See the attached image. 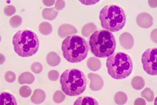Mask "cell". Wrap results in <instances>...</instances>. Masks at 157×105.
Here are the masks:
<instances>
[{
  "instance_id": "cell-1",
  "label": "cell",
  "mask_w": 157,
  "mask_h": 105,
  "mask_svg": "<svg viewBox=\"0 0 157 105\" xmlns=\"http://www.w3.org/2000/svg\"><path fill=\"white\" fill-rule=\"evenodd\" d=\"M89 45L94 55L99 58H105L114 53L116 42L111 32L99 30L92 33L90 38Z\"/></svg>"
},
{
  "instance_id": "cell-2",
  "label": "cell",
  "mask_w": 157,
  "mask_h": 105,
  "mask_svg": "<svg viewBox=\"0 0 157 105\" xmlns=\"http://www.w3.org/2000/svg\"><path fill=\"white\" fill-rule=\"evenodd\" d=\"M62 50L63 55L67 61L71 63H80L88 55V44L86 40L80 35H70L63 42Z\"/></svg>"
},
{
  "instance_id": "cell-3",
  "label": "cell",
  "mask_w": 157,
  "mask_h": 105,
  "mask_svg": "<svg viewBox=\"0 0 157 105\" xmlns=\"http://www.w3.org/2000/svg\"><path fill=\"white\" fill-rule=\"evenodd\" d=\"M13 44L16 53L22 57L33 56L39 48L37 35L35 32L28 29L18 31L13 37Z\"/></svg>"
},
{
  "instance_id": "cell-4",
  "label": "cell",
  "mask_w": 157,
  "mask_h": 105,
  "mask_svg": "<svg viewBox=\"0 0 157 105\" xmlns=\"http://www.w3.org/2000/svg\"><path fill=\"white\" fill-rule=\"evenodd\" d=\"M60 83L63 91L69 96H77L84 92L87 80L84 73L77 68L64 71L61 75Z\"/></svg>"
},
{
  "instance_id": "cell-5",
  "label": "cell",
  "mask_w": 157,
  "mask_h": 105,
  "mask_svg": "<svg viewBox=\"0 0 157 105\" xmlns=\"http://www.w3.org/2000/svg\"><path fill=\"white\" fill-rule=\"evenodd\" d=\"M106 67L112 78L120 80L126 79L132 74L133 66L132 58L128 54L117 52L108 57Z\"/></svg>"
},
{
  "instance_id": "cell-6",
  "label": "cell",
  "mask_w": 157,
  "mask_h": 105,
  "mask_svg": "<svg viewBox=\"0 0 157 105\" xmlns=\"http://www.w3.org/2000/svg\"><path fill=\"white\" fill-rule=\"evenodd\" d=\"M99 18L102 27L109 32L120 31L126 22L125 12L116 4L105 6L100 12Z\"/></svg>"
},
{
  "instance_id": "cell-7",
  "label": "cell",
  "mask_w": 157,
  "mask_h": 105,
  "mask_svg": "<svg viewBox=\"0 0 157 105\" xmlns=\"http://www.w3.org/2000/svg\"><path fill=\"white\" fill-rule=\"evenodd\" d=\"M157 47L148 48L142 54L141 62L144 70L147 74L157 75Z\"/></svg>"
},
{
  "instance_id": "cell-8",
  "label": "cell",
  "mask_w": 157,
  "mask_h": 105,
  "mask_svg": "<svg viewBox=\"0 0 157 105\" xmlns=\"http://www.w3.org/2000/svg\"><path fill=\"white\" fill-rule=\"evenodd\" d=\"M137 25L142 28H149L153 24V17L147 13H141L136 17Z\"/></svg>"
},
{
  "instance_id": "cell-9",
  "label": "cell",
  "mask_w": 157,
  "mask_h": 105,
  "mask_svg": "<svg viewBox=\"0 0 157 105\" xmlns=\"http://www.w3.org/2000/svg\"><path fill=\"white\" fill-rule=\"evenodd\" d=\"M88 77L90 81V88L91 90L97 91L102 89L104 85V81L101 75L90 73L88 75Z\"/></svg>"
},
{
  "instance_id": "cell-10",
  "label": "cell",
  "mask_w": 157,
  "mask_h": 105,
  "mask_svg": "<svg viewBox=\"0 0 157 105\" xmlns=\"http://www.w3.org/2000/svg\"><path fill=\"white\" fill-rule=\"evenodd\" d=\"M119 41L121 46L126 50H131L134 44L133 37L128 32H124L121 34Z\"/></svg>"
},
{
  "instance_id": "cell-11",
  "label": "cell",
  "mask_w": 157,
  "mask_h": 105,
  "mask_svg": "<svg viewBox=\"0 0 157 105\" xmlns=\"http://www.w3.org/2000/svg\"><path fill=\"white\" fill-rule=\"evenodd\" d=\"M58 32L59 37L64 38L67 37L68 35L77 34L78 31L77 29L72 25L70 24H63L59 26Z\"/></svg>"
},
{
  "instance_id": "cell-12",
  "label": "cell",
  "mask_w": 157,
  "mask_h": 105,
  "mask_svg": "<svg viewBox=\"0 0 157 105\" xmlns=\"http://www.w3.org/2000/svg\"><path fill=\"white\" fill-rule=\"evenodd\" d=\"M0 101L2 105H17L15 97L12 93L3 91L0 95Z\"/></svg>"
},
{
  "instance_id": "cell-13",
  "label": "cell",
  "mask_w": 157,
  "mask_h": 105,
  "mask_svg": "<svg viewBox=\"0 0 157 105\" xmlns=\"http://www.w3.org/2000/svg\"><path fill=\"white\" fill-rule=\"evenodd\" d=\"M45 99L46 94L44 90L36 89L31 97V101L34 104H40L44 102Z\"/></svg>"
},
{
  "instance_id": "cell-14",
  "label": "cell",
  "mask_w": 157,
  "mask_h": 105,
  "mask_svg": "<svg viewBox=\"0 0 157 105\" xmlns=\"http://www.w3.org/2000/svg\"><path fill=\"white\" fill-rule=\"evenodd\" d=\"M75 105H98L99 103L95 98L90 96L80 97L75 101Z\"/></svg>"
},
{
  "instance_id": "cell-15",
  "label": "cell",
  "mask_w": 157,
  "mask_h": 105,
  "mask_svg": "<svg viewBox=\"0 0 157 105\" xmlns=\"http://www.w3.org/2000/svg\"><path fill=\"white\" fill-rule=\"evenodd\" d=\"M35 80V76L33 74L28 72L22 73L18 79V82L20 85L27 84L31 85Z\"/></svg>"
},
{
  "instance_id": "cell-16",
  "label": "cell",
  "mask_w": 157,
  "mask_h": 105,
  "mask_svg": "<svg viewBox=\"0 0 157 105\" xmlns=\"http://www.w3.org/2000/svg\"><path fill=\"white\" fill-rule=\"evenodd\" d=\"M61 57L56 52L49 53L46 56V61L49 66L56 67L61 63Z\"/></svg>"
},
{
  "instance_id": "cell-17",
  "label": "cell",
  "mask_w": 157,
  "mask_h": 105,
  "mask_svg": "<svg viewBox=\"0 0 157 105\" xmlns=\"http://www.w3.org/2000/svg\"><path fill=\"white\" fill-rule=\"evenodd\" d=\"M87 67L91 71H97L100 70L101 67V61L97 57H91L87 62Z\"/></svg>"
},
{
  "instance_id": "cell-18",
  "label": "cell",
  "mask_w": 157,
  "mask_h": 105,
  "mask_svg": "<svg viewBox=\"0 0 157 105\" xmlns=\"http://www.w3.org/2000/svg\"><path fill=\"white\" fill-rule=\"evenodd\" d=\"M59 13V11H56L54 8H45L43 10L42 15L43 18L46 20L53 21L57 17Z\"/></svg>"
},
{
  "instance_id": "cell-19",
  "label": "cell",
  "mask_w": 157,
  "mask_h": 105,
  "mask_svg": "<svg viewBox=\"0 0 157 105\" xmlns=\"http://www.w3.org/2000/svg\"><path fill=\"white\" fill-rule=\"evenodd\" d=\"M131 84L134 89L139 90L144 87L145 82L141 76H136L132 79Z\"/></svg>"
},
{
  "instance_id": "cell-20",
  "label": "cell",
  "mask_w": 157,
  "mask_h": 105,
  "mask_svg": "<svg viewBox=\"0 0 157 105\" xmlns=\"http://www.w3.org/2000/svg\"><path fill=\"white\" fill-rule=\"evenodd\" d=\"M97 29V27L96 26L93 22L87 23L82 28V34L84 37H89L91 34L94 33Z\"/></svg>"
},
{
  "instance_id": "cell-21",
  "label": "cell",
  "mask_w": 157,
  "mask_h": 105,
  "mask_svg": "<svg viewBox=\"0 0 157 105\" xmlns=\"http://www.w3.org/2000/svg\"><path fill=\"white\" fill-rule=\"evenodd\" d=\"M39 30L40 34L43 35H48L52 33L53 29L51 23L44 22H41L39 25Z\"/></svg>"
},
{
  "instance_id": "cell-22",
  "label": "cell",
  "mask_w": 157,
  "mask_h": 105,
  "mask_svg": "<svg viewBox=\"0 0 157 105\" xmlns=\"http://www.w3.org/2000/svg\"><path fill=\"white\" fill-rule=\"evenodd\" d=\"M114 100L118 105H124L127 102V95L123 92L119 91L115 95Z\"/></svg>"
},
{
  "instance_id": "cell-23",
  "label": "cell",
  "mask_w": 157,
  "mask_h": 105,
  "mask_svg": "<svg viewBox=\"0 0 157 105\" xmlns=\"http://www.w3.org/2000/svg\"><path fill=\"white\" fill-rule=\"evenodd\" d=\"M141 96L144 98L149 102H152L154 99V94L153 91L150 88H145L141 93Z\"/></svg>"
},
{
  "instance_id": "cell-24",
  "label": "cell",
  "mask_w": 157,
  "mask_h": 105,
  "mask_svg": "<svg viewBox=\"0 0 157 105\" xmlns=\"http://www.w3.org/2000/svg\"><path fill=\"white\" fill-rule=\"evenodd\" d=\"M22 18L19 15H15L11 18L10 20V26L13 28H17L20 26L22 24Z\"/></svg>"
},
{
  "instance_id": "cell-25",
  "label": "cell",
  "mask_w": 157,
  "mask_h": 105,
  "mask_svg": "<svg viewBox=\"0 0 157 105\" xmlns=\"http://www.w3.org/2000/svg\"><path fill=\"white\" fill-rule=\"evenodd\" d=\"M65 95L63 92L60 90H58L55 92L53 96V100L55 103H61L65 100Z\"/></svg>"
},
{
  "instance_id": "cell-26",
  "label": "cell",
  "mask_w": 157,
  "mask_h": 105,
  "mask_svg": "<svg viewBox=\"0 0 157 105\" xmlns=\"http://www.w3.org/2000/svg\"><path fill=\"white\" fill-rule=\"evenodd\" d=\"M19 93L22 98H28L32 94V89L28 86H22L20 88Z\"/></svg>"
},
{
  "instance_id": "cell-27",
  "label": "cell",
  "mask_w": 157,
  "mask_h": 105,
  "mask_svg": "<svg viewBox=\"0 0 157 105\" xmlns=\"http://www.w3.org/2000/svg\"><path fill=\"white\" fill-rule=\"evenodd\" d=\"M4 78L7 82L10 83H13L16 80V75L12 71H8L5 74Z\"/></svg>"
},
{
  "instance_id": "cell-28",
  "label": "cell",
  "mask_w": 157,
  "mask_h": 105,
  "mask_svg": "<svg viewBox=\"0 0 157 105\" xmlns=\"http://www.w3.org/2000/svg\"><path fill=\"white\" fill-rule=\"evenodd\" d=\"M43 67L39 62H34L31 66L32 71L35 74H39L43 70Z\"/></svg>"
},
{
  "instance_id": "cell-29",
  "label": "cell",
  "mask_w": 157,
  "mask_h": 105,
  "mask_svg": "<svg viewBox=\"0 0 157 105\" xmlns=\"http://www.w3.org/2000/svg\"><path fill=\"white\" fill-rule=\"evenodd\" d=\"M16 13V8L13 6H8L4 9V13L6 15L10 16Z\"/></svg>"
},
{
  "instance_id": "cell-30",
  "label": "cell",
  "mask_w": 157,
  "mask_h": 105,
  "mask_svg": "<svg viewBox=\"0 0 157 105\" xmlns=\"http://www.w3.org/2000/svg\"><path fill=\"white\" fill-rule=\"evenodd\" d=\"M48 76L50 80L55 81L57 80L59 78V73L57 70H51L48 73Z\"/></svg>"
},
{
  "instance_id": "cell-31",
  "label": "cell",
  "mask_w": 157,
  "mask_h": 105,
  "mask_svg": "<svg viewBox=\"0 0 157 105\" xmlns=\"http://www.w3.org/2000/svg\"><path fill=\"white\" fill-rule=\"evenodd\" d=\"M65 6V2L64 1H57L55 4V8L57 10H62Z\"/></svg>"
},
{
  "instance_id": "cell-32",
  "label": "cell",
  "mask_w": 157,
  "mask_h": 105,
  "mask_svg": "<svg viewBox=\"0 0 157 105\" xmlns=\"http://www.w3.org/2000/svg\"><path fill=\"white\" fill-rule=\"evenodd\" d=\"M151 38L153 42L157 43V29H155L152 31L151 34Z\"/></svg>"
},
{
  "instance_id": "cell-33",
  "label": "cell",
  "mask_w": 157,
  "mask_h": 105,
  "mask_svg": "<svg viewBox=\"0 0 157 105\" xmlns=\"http://www.w3.org/2000/svg\"><path fill=\"white\" fill-rule=\"evenodd\" d=\"M134 104L135 105H145L146 104L145 100L142 98H138L135 100Z\"/></svg>"
},
{
  "instance_id": "cell-34",
  "label": "cell",
  "mask_w": 157,
  "mask_h": 105,
  "mask_svg": "<svg viewBox=\"0 0 157 105\" xmlns=\"http://www.w3.org/2000/svg\"><path fill=\"white\" fill-rule=\"evenodd\" d=\"M43 3L47 6H53L55 2V1H43Z\"/></svg>"
},
{
  "instance_id": "cell-35",
  "label": "cell",
  "mask_w": 157,
  "mask_h": 105,
  "mask_svg": "<svg viewBox=\"0 0 157 105\" xmlns=\"http://www.w3.org/2000/svg\"><path fill=\"white\" fill-rule=\"evenodd\" d=\"M149 4L151 8L157 7V1H149Z\"/></svg>"
}]
</instances>
